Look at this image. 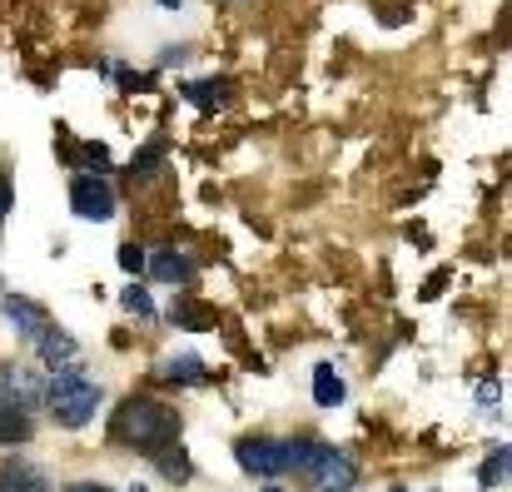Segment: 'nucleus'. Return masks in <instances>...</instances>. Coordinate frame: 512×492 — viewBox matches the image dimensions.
<instances>
[{"mask_svg": "<svg viewBox=\"0 0 512 492\" xmlns=\"http://www.w3.org/2000/svg\"><path fill=\"white\" fill-rule=\"evenodd\" d=\"M314 398H319L324 408H339L343 403V378L334 373V363H319V368H314Z\"/></svg>", "mask_w": 512, "mask_h": 492, "instance_id": "12", "label": "nucleus"}, {"mask_svg": "<svg viewBox=\"0 0 512 492\" xmlns=\"http://www.w3.org/2000/svg\"><path fill=\"white\" fill-rule=\"evenodd\" d=\"M174 324L179 328H214V309H204V304H179V309H174Z\"/></svg>", "mask_w": 512, "mask_h": 492, "instance_id": "16", "label": "nucleus"}, {"mask_svg": "<svg viewBox=\"0 0 512 492\" xmlns=\"http://www.w3.org/2000/svg\"><path fill=\"white\" fill-rule=\"evenodd\" d=\"M70 209H75L80 219L105 224V219L115 214V189L105 184V174H75V184H70Z\"/></svg>", "mask_w": 512, "mask_h": 492, "instance_id": "5", "label": "nucleus"}, {"mask_svg": "<svg viewBox=\"0 0 512 492\" xmlns=\"http://www.w3.org/2000/svg\"><path fill=\"white\" fill-rule=\"evenodd\" d=\"M165 473H170V483H189V458L179 453V443H170V448H160V453H150Z\"/></svg>", "mask_w": 512, "mask_h": 492, "instance_id": "14", "label": "nucleus"}, {"mask_svg": "<svg viewBox=\"0 0 512 492\" xmlns=\"http://www.w3.org/2000/svg\"><path fill=\"white\" fill-rule=\"evenodd\" d=\"M65 492H110V488H105V483H70Z\"/></svg>", "mask_w": 512, "mask_h": 492, "instance_id": "21", "label": "nucleus"}, {"mask_svg": "<svg viewBox=\"0 0 512 492\" xmlns=\"http://www.w3.org/2000/svg\"><path fill=\"white\" fill-rule=\"evenodd\" d=\"M25 438H30V413L0 403V448H15V443H25Z\"/></svg>", "mask_w": 512, "mask_h": 492, "instance_id": "11", "label": "nucleus"}, {"mask_svg": "<svg viewBox=\"0 0 512 492\" xmlns=\"http://www.w3.org/2000/svg\"><path fill=\"white\" fill-rule=\"evenodd\" d=\"M234 458H239V468L249 478H279V473L299 468V443H284V438H239Z\"/></svg>", "mask_w": 512, "mask_h": 492, "instance_id": "3", "label": "nucleus"}, {"mask_svg": "<svg viewBox=\"0 0 512 492\" xmlns=\"http://www.w3.org/2000/svg\"><path fill=\"white\" fill-rule=\"evenodd\" d=\"M45 403H50L60 428H85L100 408V388L80 373H60L55 383H45Z\"/></svg>", "mask_w": 512, "mask_h": 492, "instance_id": "2", "label": "nucleus"}, {"mask_svg": "<svg viewBox=\"0 0 512 492\" xmlns=\"http://www.w3.org/2000/svg\"><path fill=\"white\" fill-rule=\"evenodd\" d=\"M0 403L5 408H35V403H45V383L35 378V373H25V368H15V363H0Z\"/></svg>", "mask_w": 512, "mask_h": 492, "instance_id": "6", "label": "nucleus"}, {"mask_svg": "<svg viewBox=\"0 0 512 492\" xmlns=\"http://www.w3.org/2000/svg\"><path fill=\"white\" fill-rule=\"evenodd\" d=\"M0 314L10 319L15 333H25V338H40V333H45V309L30 304V299H0Z\"/></svg>", "mask_w": 512, "mask_h": 492, "instance_id": "7", "label": "nucleus"}, {"mask_svg": "<svg viewBox=\"0 0 512 492\" xmlns=\"http://www.w3.org/2000/svg\"><path fill=\"white\" fill-rule=\"evenodd\" d=\"M115 438L140 453H160V448L179 443V413L160 398H125L115 413Z\"/></svg>", "mask_w": 512, "mask_h": 492, "instance_id": "1", "label": "nucleus"}, {"mask_svg": "<svg viewBox=\"0 0 512 492\" xmlns=\"http://www.w3.org/2000/svg\"><path fill=\"white\" fill-rule=\"evenodd\" d=\"M125 309H135V314H145V319L155 314V304H150V294H145L140 284H130V289H125Z\"/></svg>", "mask_w": 512, "mask_h": 492, "instance_id": "18", "label": "nucleus"}, {"mask_svg": "<svg viewBox=\"0 0 512 492\" xmlns=\"http://www.w3.org/2000/svg\"><path fill=\"white\" fill-rule=\"evenodd\" d=\"M508 468H512V458H508V448H498L488 463H483V473H478V483L483 488H498V483H508Z\"/></svg>", "mask_w": 512, "mask_h": 492, "instance_id": "15", "label": "nucleus"}, {"mask_svg": "<svg viewBox=\"0 0 512 492\" xmlns=\"http://www.w3.org/2000/svg\"><path fill=\"white\" fill-rule=\"evenodd\" d=\"M0 492H50L45 473L30 468V463H5L0 468Z\"/></svg>", "mask_w": 512, "mask_h": 492, "instance_id": "8", "label": "nucleus"}, {"mask_svg": "<svg viewBox=\"0 0 512 492\" xmlns=\"http://www.w3.org/2000/svg\"><path fill=\"white\" fill-rule=\"evenodd\" d=\"M160 373H165V378H174V383H179V378H189V383H199V378H204V363L184 353V358H174V363H165Z\"/></svg>", "mask_w": 512, "mask_h": 492, "instance_id": "17", "label": "nucleus"}, {"mask_svg": "<svg viewBox=\"0 0 512 492\" xmlns=\"http://www.w3.org/2000/svg\"><path fill=\"white\" fill-rule=\"evenodd\" d=\"M120 264H125L130 274H140V269H145V249H140V244H125V249H120Z\"/></svg>", "mask_w": 512, "mask_h": 492, "instance_id": "19", "label": "nucleus"}, {"mask_svg": "<svg viewBox=\"0 0 512 492\" xmlns=\"http://www.w3.org/2000/svg\"><path fill=\"white\" fill-rule=\"evenodd\" d=\"M269 492H279V488H269Z\"/></svg>", "mask_w": 512, "mask_h": 492, "instance_id": "23", "label": "nucleus"}, {"mask_svg": "<svg viewBox=\"0 0 512 492\" xmlns=\"http://www.w3.org/2000/svg\"><path fill=\"white\" fill-rule=\"evenodd\" d=\"M10 199H15V189H10V174L0 169V224H5V214H10Z\"/></svg>", "mask_w": 512, "mask_h": 492, "instance_id": "20", "label": "nucleus"}, {"mask_svg": "<svg viewBox=\"0 0 512 492\" xmlns=\"http://www.w3.org/2000/svg\"><path fill=\"white\" fill-rule=\"evenodd\" d=\"M150 274L165 279V284H184V279H194V264H189L184 254H174V249H160V254L150 259Z\"/></svg>", "mask_w": 512, "mask_h": 492, "instance_id": "10", "label": "nucleus"}, {"mask_svg": "<svg viewBox=\"0 0 512 492\" xmlns=\"http://www.w3.org/2000/svg\"><path fill=\"white\" fill-rule=\"evenodd\" d=\"M40 358H45L50 368H70V363H75V338L45 324V333H40Z\"/></svg>", "mask_w": 512, "mask_h": 492, "instance_id": "9", "label": "nucleus"}, {"mask_svg": "<svg viewBox=\"0 0 512 492\" xmlns=\"http://www.w3.org/2000/svg\"><path fill=\"white\" fill-rule=\"evenodd\" d=\"M299 468L319 483V492H339L353 483V463L339 448H324V443H299Z\"/></svg>", "mask_w": 512, "mask_h": 492, "instance_id": "4", "label": "nucleus"}, {"mask_svg": "<svg viewBox=\"0 0 512 492\" xmlns=\"http://www.w3.org/2000/svg\"><path fill=\"white\" fill-rule=\"evenodd\" d=\"M179 90H184V100H194L199 110H214V100H219L224 80H184Z\"/></svg>", "mask_w": 512, "mask_h": 492, "instance_id": "13", "label": "nucleus"}, {"mask_svg": "<svg viewBox=\"0 0 512 492\" xmlns=\"http://www.w3.org/2000/svg\"><path fill=\"white\" fill-rule=\"evenodd\" d=\"M160 5H165V10H179V5H184V0H160Z\"/></svg>", "mask_w": 512, "mask_h": 492, "instance_id": "22", "label": "nucleus"}]
</instances>
